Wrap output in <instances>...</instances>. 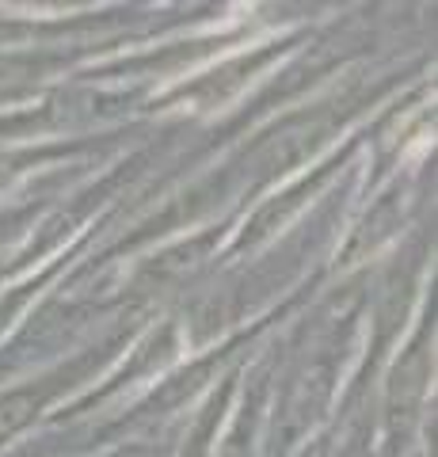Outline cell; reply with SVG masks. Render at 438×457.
<instances>
[{
	"mask_svg": "<svg viewBox=\"0 0 438 457\" xmlns=\"http://www.w3.org/2000/svg\"><path fill=\"white\" fill-rule=\"evenodd\" d=\"M46 396H50V385H46V389H23L16 396H8L4 404H0V435L20 431V427L31 420L42 404H46Z\"/></svg>",
	"mask_w": 438,
	"mask_h": 457,
	"instance_id": "cell-1",
	"label": "cell"
}]
</instances>
